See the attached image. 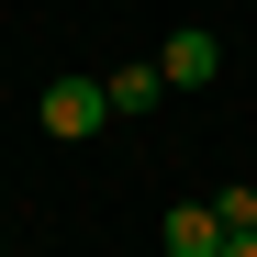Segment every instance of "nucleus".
I'll list each match as a JSON object with an SVG mask.
<instances>
[{
  "label": "nucleus",
  "instance_id": "obj_1",
  "mask_svg": "<svg viewBox=\"0 0 257 257\" xmlns=\"http://www.w3.org/2000/svg\"><path fill=\"white\" fill-rule=\"evenodd\" d=\"M101 123H112V90H101V78H45V135L56 146H90Z\"/></svg>",
  "mask_w": 257,
  "mask_h": 257
},
{
  "label": "nucleus",
  "instance_id": "obj_2",
  "mask_svg": "<svg viewBox=\"0 0 257 257\" xmlns=\"http://www.w3.org/2000/svg\"><path fill=\"white\" fill-rule=\"evenodd\" d=\"M157 67H168V90H212V78H224V34H212V23H179L157 45Z\"/></svg>",
  "mask_w": 257,
  "mask_h": 257
},
{
  "label": "nucleus",
  "instance_id": "obj_3",
  "mask_svg": "<svg viewBox=\"0 0 257 257\" xmlns=\"http://www.w3.org/2000/svg\"><path fill=\"white\" fill-rule=\"evenodd\" d=\"M101 90H112V112H157L168 101V67L157 56H123V67H101Z\"/></svg>",
  "mask_w": 257,
  "mask_h": 257
},
{
  "label": "nucleus",
  "instance_id": "obj_4",
  "mask_svg": "<svg viewBox=\"0 0 257 257\" xmlns=\"http://www.w3.org/2000/svg\"><path fill=\"white\" fill-rule=\"evenodd\" d=\"M168 257H224V212H212V201H179V212H168Z\"/></svg>",
  "mask_w": 257,
  "mask_h": 257
},
{
  "label": "nucleus",
  "instance_id": "obj_5",
  "mask_svg": "<svg viewBox=\"0 0 257 257\" xmlns=\"http://www.w3.org/2000/svg\"><path fill=\"white\" fill-rule=\"evenodd\" d=\"M212 212H224V235H246V224H257V190H246V179H235V190H212Z\"/></svg>",
  "mask_w": 257,
  "mask_h": 257
},
{
  "label": "nucleus",
  "instance_id": "obj_6",
  "mask_svg": "<svg viewBox=\"0 0 257 257\" xmlns=\"http://www.w3.org/2000/svg\"><path fill=\"white\" fill-rule=\"evenodd\" d=\"M224 257H257V224H246V235H224Z\"/></svg>",
  "mask_w": 257,
  "mask_h": 257
}]
</instances>
